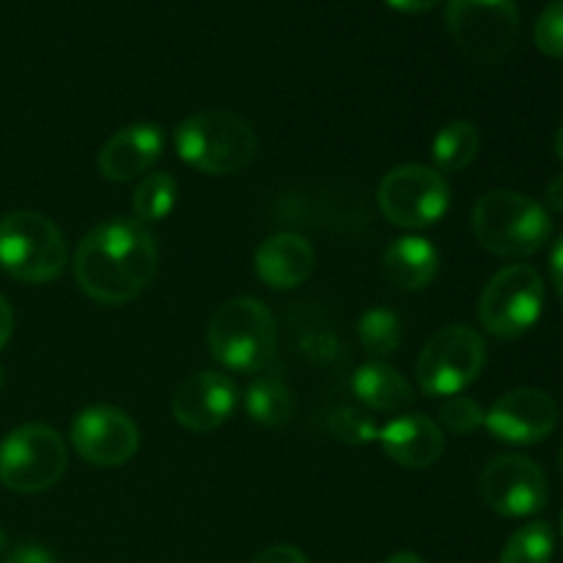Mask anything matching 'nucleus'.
<instances>
[{"label": "nucleus", "mask_w": 563, "mask_h": 563, "mask_svg": "<svg viewBox=\"0 0 563 563\" xmlns=\"http://www.w3.org/2000/svg\"><path fill=\"white\" fill-rule=\"evenodd\" d=\"M157 273V242L141 220L113 218L86 234L75 253L80 291L102 306L130 302Z\"/></svg>", "instance_id": "obj_1"}, {"label": "nucleus", "mask_w": 563, "mask_h": 563, "mask_svg": "<svg viewBox=\"0 0 563 563\" xmlns=\"http://www.w3.org/2000/svg\"><path fill=\"white\" fill-rule=\"evenodd\" d=\"M471 229L493 256L528 258L548 245L553 220L542 203L522 192L489 190L473 207Z\"/></svg>", "instance_id": "obj_2"}, {"label": "nucleus", "mask_w": 563, "mask_h": 563, "mask_svg": "<svg viewBox=\"0 0 563 563\" xmlns=\"http://www.w3.org/2000/svg\"><path fill=\"white\" fill-rule=\"evenodd\" d=\"M176 154L201 174L229 176L256 157L258 137L251 121L229 110H203L181 121L174 132Z\"/></svg>", "instance_id": "obj_3"}, {"label": "nucleus", "mask_w": 563, "mask_h": 563, "mask_svg": "<svg viewBox=\"0 0 563 563\" xmlns=\"http://www.w3.org/2000/svg\"><path fill=\"white\" fill-rule=\"evenodd\" d=\"M209 352L231 372H262L278 346L273 311L256 297H231L209 322Z\"/></svg>", "instance_id": "obj_4"}, {"label": "nucleus", "mask_w": 563, "mask_h": 563, "mask_svg": "<svg viewBox=\"0 0 563 563\" xmlns=\"http://www.w3.org/2000/svg\"><path fill=\"white\" fill-rule=\"evenodd\" d=\"M66 267V242L58 225L38 212L0 218V269L20 284H49Z\"/></svg>", "instance_id": "obj_5"}, {"label": "nucleus", "mask_w": 563, "mask_h": 563, "mask_svg": "<svg viewBox=\"0 0 563 563\" xmlns=\"http://www.w3.org/2000/svg\"><path fill=\"white\" fill-rule=\"evenodd\" d=\"M69 465L64 438L44 423H25L0 443V482L11 493L33 495L55 487Z\"/></svg>", "instance_id": "obj_6"}, {"label": "nucleus", "mask_w": 563, "mask_h": 563, "mask_svg": "<svg viewBox=\"0 0 563 563\" xmlns=\"http://www.w3.org/2000/svg\"><path fill=\"white\" fill-rule=\"evenodd\" d=\"M487 361V344L467 324H449L427 341L418 355V388L427 396L449 399L473 385Z\"/></svg>", "instance_id": "obj_7"}, {"label": "nucleus", "mask_w": 563, "mask_h": 563, "mask_svg": "<svg viewBox=\"0 0 563 563\" xmlns=\"http://www.w3.org/2000/svg\"><path fill=\"white\" fill-rule=\"evenodd\" d=\"M445 25L467 58L498 64L520 36V9L515 0H449Z\"/></svg>", "instance_id": "obj_8"}, {"label": "nucleus", "mask_w": 563, "mask_h": 563, "mask_svg": "<svg viewBox=\"0 0 563 563\" xmlns=\"http://www.w3.org/2000/svg\"><path fill=\"white\" fill-rule=\"evenodd\" d=\"M544 308L542 275L531 264H509L489 278L478 300V319L495 339H520L539 322Z\"/></svg>", "instance_id": "obj_9"}, {"label": "nucleus", "mask_w": 563, "mask_h": 563, "mask_svg": "<svg viewBox=\"0 0 563 563\" xmlns=\"http://www.w3.org/2000/svg\"><path fill=\"white\" fill-rule=\"evenodd\" d=\"M379 212L399 229H427L443 220L451 207V187L443 174L427 165H399L377 190Z\"/></svg>", "instance_id": "obj_10"}, {"label": "nucleus", "mask_w": 563, "mask_h": 563, "mask_svg": "<svg viewBox=\"0 0 563 563\" xmlns=\"http://www.w3.org/2000/svg\"><path fill=\"white\" fill-rule=\"evenodd\" d=\"M482 498L500 517H531L548 506V476L533 460L520 454H500L484 467Z\"/></svg>", "instance_id": "obj_11"}, {"label": "nucleus", "mask_w": 563, "mask_h": 563, "mask_svg": "<svg viewBox=\"0 0 563 563\" xmlns=\"http://www.w3.org/2000/svg\"><path fill=\"white\" fill-rule=\"evenodd\" d=\"M71 445L88 465L119 467L137 454L141 434L124 410L97 405L80 410L71 421Z\"/></svg>", "instance_id": "obj_12"}, {"label": "nucleus", "mask_w": 563, "mask_h": 563, "mask_svg": "<svg viewBox=\"0 0 563 563\" xmlns=\"http://www.w3.org/2000/svg\"><path fill=\"white\" fill-rule=\"evenodd\" d=\"M484 427L511 445L542 443L559 427V405L539 388L509 390L484 412Z\"/></svg>", "instance_id": "obj_13"}, {"label": "nucleus", "mask_w": 563, "mask_h": 563, "mask_svg": "<svg viewBox=\"0 0 563 563\" xmlns=\"http://www.w3.org/2000/svg\"><path fill=\"white\" fill-rule=\"evenodd\" d=\"M236 407V388L225 374L201 372L187 377L176 388L170 410L190 432H212L223 427Z\"/></svg>", "instance_id": "obj_14"}, {"label": "nucleus", "mask_w": 563, "mask_h": 563, "mask_svg": "<svg viewBox=\"0 0 563 563\" xmlns=\"http://www.w3.org/2000/svg\"><path fill=\"white\" fill-rule=\"evenodd\" d=\"M165 148L163 126L148 124H130L115 132L99 152V174L110 181H132L146 174L159 159Z\"/></svg>", "instance_id": "obj_15"}, {"label": "nucleus", "mask_w": 563, "mask_h": 563, "mask_svg": "<svg viewBox=\"0 0 563 563\" xmlns=\"http://www.w3.org/2000/svg\"><path fill=\"white\" fill-rule=\"evenodd\" d=\"M379 443L383 451L401 467L421 471L434 465L445 451L443 429L421 412H405L379 429Z\"/></svg>", "instance_id": "obj_16"}, {"label": "nucleus", "mask_w": 563, "mask_h": 563, "mask_svg": "<svg viewBox=\"0 0 563 563\" xmlns=\"http://www.w3.org/2000/svg\"><path fill=\"white\" fill-rule=\"evenodd\" d=\"M313 264H317V256H313L311 242L289 231L267 236L256 251V275L269 289H297L311 278Z\"/></svg>", "instance_id": "obj_17"}, {"label": "nucleus", "mask_w": 563, "mask_h": 563, "mask_svg": "<svg viewBox=\"0 0 563 563\" xmlns=\"http://www.w3.org/2000/svg\"><path fill=\"white\" fill-rule=\"evenodd\" d=\"M440 269V253L427 236L407 234L390 242L383 253V273L396 289L421 291Z\"/></svg>", "instance_id": "obj_18"}, {"label": "nucleus", "mask_w": 563, "mask_h": 563, "mask_svg": "<svg viewBox=\"0 0 563 563\" xmlns=\"http://www.w3.org/2000/svg\"><path fill=\"white\" fill-rule=\"evenodd\" d=\"M352 390L368 410L377 412H405L416 401L410 383L394 366L379 361L357 368L352 377Z\"/></svg>", "instance_id": "obj_19"}, {"label": "nucleus", "mask_w": 563, "mask_h": 563, "mask_svg": "<svg viewBox=\"0 0 563 563\" xmlns=\"http://www.w3.org/2000/svg\"><path fill=\"white\" fill-rule=\"evenodd\" d=\"M482 135L473 121H451L434 135L432 159L438 174H460L476 159Z\"/></svg>", "instance_id": "obj_20"}, {"label": "nucleus", "mask_w": 563, "mask_h": 563, "mask_svg": "<svg viewBox=\"0 0 563 563\" xmlns=\"http://www.w3.org/2000/svg\"><path fill=\"white\" fill-rule=\"evenodd\" d=\"M245 410L262 427H284L295 416V396L280 377H258L245 390Z\"/></svg>", "instance_id": "obj_21"}, {"label": "nucleus", "mask_w": 563, "mask_h": 563, "mask_svg": "<svg viewBox=\"0 0 563 563\" xmlns=\"http://www.w3.org/2000/svg\"><path fill=\"white\" fill-rule=\"evenodd\" d=\"M555 553V533L548 522L537 520L517 528L506 542L500 563H550Z\"/></svg>", "instance_id": "obj_22"}, {"label": "nucleus", "mask_w": 563, "mask_h": 563, "mask_svg": "<svg viewBox=\"0 0 563 563\" xmlns=\"http://www.w3.org/2000/svg\"><path fill=\"white\" fill-rule=\"evenodd\" d=\"M357 339L368 355H394L401 346V322L388 308H368L357 322Z\"/></svg>", "instance_id": "obj_23"}, {"label": "nucleus", "mask_w": 563, "mask_h": 563, "mask_svg": "<svg viewBox=\"0 0 563 563\" xmlns=\"http://www.w3.org/2000/svg\"><path fill=\"white\" fill-rule=\"evenodd\" d=\"M176 203V179L170 174H148L132 196V209H135L141 223H157L168 218Z\"/></svg>", "instance_id": "obj_24"}, {"label": "nucleus", "mask_w": 563, "mask_h": 563, "mask_svg": "<svg viewBox=\"0 0 563 563\" xmlns=\"http://www.w3.org/2000/svg\"><path fill=\"white\" fill-rule=\"evenodd\" d=\"M328 429L335 440L350 445H366L379 438V427L374 423V418L357 407H339L330 412Z\"/></svg>", "instance_id": "obj_25"}, {"label": "nucleus", "mask_w": 563, "mask_h": 563, "mask_svg": "<svg viewBox=\"0 0 563 563\" xmlns=\"http://www.w3.org/2000/svg\"><path fill=\"white\" fill-rule=\"evenodd\" d=\"M440 423L451 434H473L484 423V410L471 396H449V401L440 407Z\"/></svg>", "instance_id": "obj_26"}, {"label": "nucleus", "mask_w": 563, "mask_h": 563, "mask_svg": "<svg viewBox=\"0 0 563 563\" xmlns=\"http://www.w3.org/2000/svg\"><path fill=\"white\" fill-rule=\"evenodd\" d=\"M533 42L550 58H563V0H553L539 14L533 27Z\"/></svg>", "instance_id": "obj_27"}, {"label": "nucleus", "mask_w": 563, "mask_h": 563, "mask_svg": "<svg viewBox=\"0 0 563 563\" xmlns=\"http://www.w3.org/2000/svg\"><path fill=\"white\" fill-rule=\"evenodd\" d=\"M5 563H58L53 553L47 548L36 542H25L16 544L9 555H5Z\"/></svg>", "instance_id": "obj_28"}, {"label": "nucleus", "mask_w": 563, "mask_h": 563, "mask_svg": "<svg viewBox=\"0 0 563 563\" xmlns=\"http://www.w3.org/2000/svg\"><path fill=\"white\" fill-rule=\"evenodd\" d=\"M251 563H308V559L295 544H273V548L262 550Z\"/></svg>", "instance_id": "obj_29"}, {"label": "nucleus", "mask_w": 563, "mask_h": 563, "mask_svg": "<svg viewBox=\"0 0 563 563\" xmlns=\"http://www.w3.org/2000/svg\"><path fill=\"white\" fill-rule=\"evenodd\" d=\"M550 275H553L555 291H559V300L563 302V234L555 240L553 251H550Z\"/></svg>", "instance_id": "obj_30"}, {"label": "nucleus", "mask_w": 563, "mask_h": 563, "mask_svg": "<svg viewBox=\"0 0 563 563\" xmlns=\"http://www.w3.org/2000/svg\"><path fill=\"white\" fill-rule=\"evenodd\" d=\"M11 330H14V313H11L9 300H5V297L0 295V350H3V346L9 344Z\"/></svg>", "instance_id": "obj_31"}, {"label": "nucleus", "mask_w": 563, "mask_h": 563, "mask_svg": "<svg viewBox=\"0 0 563 563\" xmlns=\"http://www.w3.org/2000/svg\"><path fill=\"white\" fill-rule=\"evenodd\" d=\"M385 3L394 5V9L399 11H407V14H421V11L434 9L440 0H385Z\"/></svg>", "instance_id": "obj_32"}, {"label": "nucleus", "mask_w": 563, "mask_h": 563, "mask_svg": "<svg viewBox=\"0 0 563 563\" xmlns=\"http://www.w3.org/2000/svg\"><path fill=\"white\" fill-rule=\"evenodd\" d=\"M544 201H548V207L553 209V212L563 214V174L550 181L548 192H544Z\"/></svg>", "instance_id": "obj_33"}, {"label": "nucleus", "mask_w": 563, "mask_h": 563, "mask_svg": "<svg viewBox=\"0 0 563 563\" xmlns=\"http://www.w3.org/2000/svg\"><path fill=\"white\" fill-rule=\"evenodd\" d=\"M385 563H423V559L416 553H396V555H390Z\"/></svg>", "instance_id": "obj_34"}, {"label": "nucleus", "mask_w": 563, "mask_h": 563, "mask_svg": "<svg viewBox=\"0 0 563 563\" xmlns=\"http://www.w3.org/2000/svg\"><path fill=\"white\" fill-rule=\"evenodd\" d=\"M555 154H559V159L563 163V124H561L559 135H555Z\"/></svg>", "instance_id": "obj_35"}, {"label": "nucleus", "mask_w": 563, "mask_h": 563, "mask_svg": "<svg viewBox=\"0 0 563 563\" xmlns=\"http://www.w3.org/2000/svg\"><path fill=\"white\" fill-rule=\"evenodd\" d=\"M3 548H5V533L3 528H0V553H3Z\"/></svg>", "instance_id": "obj_36"}, {"label": "nucleus", "mask_w": 563, "mask_h": 563, "mask_svg": "<svg viewBox=\"0 0 563 563\" xmlns=\"http://www.w3.org/2000/svg\"><path fill=\"white\" fill-rule=\"evenodd\" d=\"M3 383H5V374H3V366H0V388H3Z\"/></svg>", "instance_id": "obj_37"}, {"label": "nucleus", "mask_w": 563, "mask_h": 563, "mask_svg": "<svg viewBox=\"0 0 563 563\" xmlns=\"http://www.w3.org/2000/svg\"><path fill=\"white\" fill-rule=\"evenodd\" d=\"M561 473H563V445H561Z\"/></svg>", "instance_id": "obj_38"}, {"label": "nucleus", "mask_w": 563, "mask_h": 563, "mask_svg": "<svg viewBox=\"0 0 563 563\" xmlns=\"http://www.w3.org/2000/svg\"><path fill=\"white\" fill-rule=\"evenodd\" d=\"M561 528H563V517H561Z\"/></svg>", "instance_id": "obj_39"}]
</instances>
